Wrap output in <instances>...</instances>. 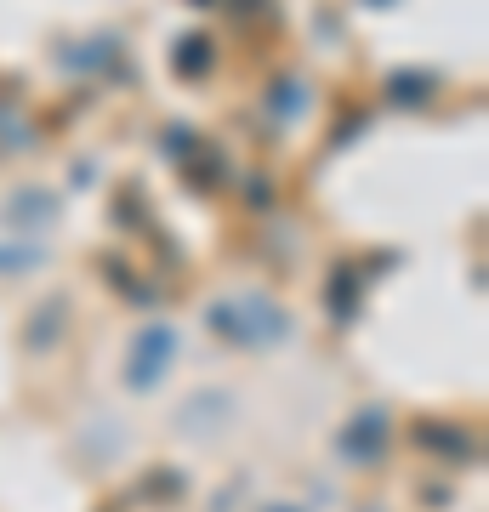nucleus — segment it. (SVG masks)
<instances>
[{
    "instance_id": "f257e3e1",
    "label": "nucleus",
    "mask_w": 489,
    "mask_h": 512,
    "mask_svg": "<svg viewBox=\"0 0 489 512\" xmlns=\"http://www.w3.org/2000/svg\"><path fill=\"white\" fill-rule=\"evenodd\" d=\"M165 353H171V330H165V325L143 330V336H137V365H131V382H137V387L154 382V376L165 370Z\"/></svg>"
}]
</instances>
